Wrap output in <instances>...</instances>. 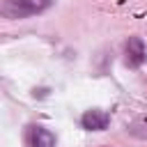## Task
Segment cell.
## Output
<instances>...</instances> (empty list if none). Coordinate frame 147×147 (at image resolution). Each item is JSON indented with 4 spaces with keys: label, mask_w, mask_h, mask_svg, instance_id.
<instances>
[{
    "label": "cell",
    "mask_w": 147,
    "mask_h": 147,
    "mask_svg": "<svg viewBox=\"0 0 147 147\" xmlns=\"http://www.w3.org/2000/svg\"><path fill=\"white\" fill-rule=\"evenodd\" d=\"M51 5H53V0H2L0 14L9 21H16V18H28V16L41 14Z\"/></svg>",
    "instance_id": "1"
},
{
    "label": "cell",
    "mask_w": 147,
    "mask_h": 147,
    "mask_svg": "<svg viewBox=\"0 0 147 147\" xmlns=\"http://www.w3.org/2000/svg\"><path fill=\"white\" fill-rule=\"evenodd\" d=\"M30 147H55V136L44 126H32L30 131Z\"/></svg>",
    "instance_id": "4"
},
{
    "label": "cell",
    "mask_w": 147,
    "mask_h": 147,
    "mask_svg": "<svg viewBox=\"0 0 147 147\" xmlns=\"http://www.w3.org/2000/svg\"><path fill=\"white\" fill-rule=\"evenodd\" d=\"M145 57H147L145 41H142L140 37H131V39L126 41V64H129L131 69H136V67H140V64L145 62Z\"/></svg>",
    "instance_id": "2"
},
{
    "label": "cell",
    "mask_w": 147,
    "mask_h": 147,
    "mask_svg": "<svg viewBox=\"0 0 147 147\" xmlns=\"http://www.w3.org/2000/svg\"><path fill=\"white\" fill-rule=\"evenodd\" d=\"M126 131H129L131 136H136V138H142V140H147V117H140V119L131 122Z\"/></svg>",
    "instance_id": "5"
},
{
    "label": "cell",
    "mask_w": 147,
    "mask_h": 147,
    "mask_svg": "<svg viewBox=\"0 0 147 147\" xmlns=\"http://www.w3.org/2000/svg\"><path fill=\"white\" fill-rule=\"evenodd\" d=\"M80 122H83V129H87V131H103L108 126L110 117L103 110H87Z\"/></svg>",
    "instance_id": "3"
}]
</instances>
